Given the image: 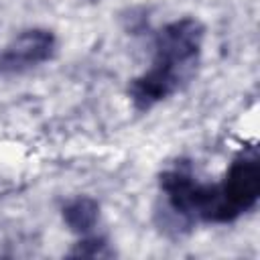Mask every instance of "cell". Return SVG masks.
<instances>
[{
  "instance_id": "cell-1",
  "label": "cell",
  "mask_w": 260,
  "mask_h": 260,
  "mask_svg": "<svg viewBox=\"0 0 260 260\" xmlns=\"http://www.w3.org/2000/svg\"><path fill=\"white\" fill-rule=\"evenodd\" d=\"M203 35V24L191 16L169 22L156 32L154 59L148 71L128 85V95L138 112H146L171 98L193 77L201 55Z\"/></svg>"
},
{
  "instance_id": "cell-2",
  "label": "cell",
  "mask_w": 260,
  "mask_h": 260,
  "mask_svg": "<svg viewBox=\"0 0 260 260\" xmlns=\"http://www.w3.org/2000/svg\"><path fill=\"white\" fill-rule=\"evenodd\" d=\"M223 199L236 217L250 211L260 197V158L256 148L240 152L230 165L223 183L219 185Z\"/></svg>"
},
{
  "instance_id": "cell-3",
  "label": "cell",
  "mask_w": 260,
  "mask_h": 260,
  "mask_svg": "<svg viewBox=\"0 0 260 260\" xmlns=\"http://www.w3.org/2000/svg\"><path fill=\"white\" fill-rule=\"evenodd\" d=\"M55 35L47 28H28L14 37L0 53V73H20L49 61L55 53Z\"/></svg>"
},
{
  "instance_id": "cell-4",
  "label": "cell",
  "mask_w": 260,
  "mask_h": 260,
  "mask_svg": "<svg viewBox=\"0 0 260 260\" xmlns=\"http://www.w3.org/2000/svg\"><path fill=\"white\" fill-rule=\"evenodd\" d=\"M100 217V203L93 197L81 195L71 199L63 207V221L75 234H87L93 230Z\"/></svg>"
},
{
  "instance_id": "cell-5",
  "label": "cell",
  "mask_w": 260,
  "mask_h": 260,
  "mask_svg": "<svg viewBox=\"0 0 260 260\" xmlns=\"http://www.w3.org/2000/svg\"><path fill=\"white\" fill-rule=\"evenodd\" d=\"M69 256H81V258H108L112 256V250L108 246V242L104 238H87L81 240L71 252Z\"/></svg>"
}]
</instances>
